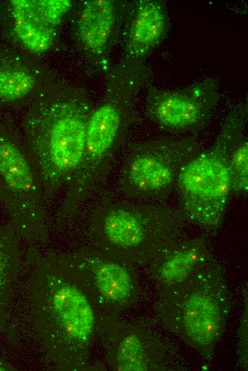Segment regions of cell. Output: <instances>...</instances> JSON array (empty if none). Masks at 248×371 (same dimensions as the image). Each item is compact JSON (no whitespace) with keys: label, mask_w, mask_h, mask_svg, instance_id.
<instances>
[{"label":"cell","mask_w":248,"mask_h":371,"mask_svg":"<svg viewBox=\"0 0 248 371\" xmlns=\"http://www.w3.org/2000/svg\"><path fill=\"white\" fill-rule=\"evenodd\" d=\"M34 260L31 309L46 356L58 370H83L97 328L96 302L66 253Z\"/></svg>","instance_id":"6da1fadb"},{"label":"cell","mask_w":248,"mask_h":371,"mask_svg":"<svg viewBox=\"0 0 248 371\" xmlns=\"http://www.w3.org/2000/svg\"><path fill=\"white\" fill-rule=\"evenodd\" d=\"M222 277L218 266L206 262L183 281L166 286L158 305L165 325L206 357L220 339L228 313Z\"/></svg>","instance_id":"7a4b0ae2"},{"label":"cell","mask_w":248,"mask_h":371,"mask_svg":"<svg viewBox=\"0 0 248 371\" xmlns=\"http://www.w3.org/2000/svg\"><path fill=\"white\" fill-rule=\"evenodd\" d=\"M182 224L170 208L112 204L93 213L90 232L98 250L130 264L146 263L176 240Z\"/></svg>","instance_id":"3957f363"},{"label":"cell","mask_w":248,"mask_h":371,"mask_svg":"<svg viewBox=\"0 0 248 371\" xmlns=\"http://www.w3.org/2000/svg\"><path fill=\"white\" fill-rule=\"evenodd\" d=\"M231 123L211 150L184 166L176 182L185 214L206 229L220 225L232 190L231 135L235 125Z\"/></svg>","instance_id":"277c9868"},{"label":"cell","mask_w":248,"mask_h":371,"mask_svg":"<svg viewBox=\"0 0 248 371\" xmlns=\"http://www.w3.org/2000/svg\"><path fill=\"white\" fill-rule=\"evenodd\" d=\"M41 179L36 167L19 146L0 138V200L22 238L45 243L48 240Z\"/></svg>","instance_id":"5b68a950"},{"label":"cell","mask_w":248,"mask_h":371,"mask_svg":"<svg viewBox=\"0 0 248 371\" xmlns=\"http://www.w3.org/2000/svg\"><path fill=\"white\" fill-rule=\"evenodd\" d=\"M197 153L194 141L147 143L128 158L120 177L123 191L136 198L166 197L176 185L184 166Z\"/></svg>","instance_id":"8992f818"},{"label":"cell","mask_w":248,"mask_h":371,"mask_svg":"<svg viewBox=\"0 0 248 371\" xmlns=\"http://www.w3.org/2000/svg\"><path fill=\"white\" fill-rule=\"evenodd\" d=\"M66 255L96 303L120 308L132 300L135 287L131 264L98 249Z\"/></svg>","instance_id":"52a82bcc"},{"label":"cell","mask_w":248,"mask_h":371,"mask_svg":"<svg viewBox=\"0 0 248 371\" xmlns=\"http://www.w3.org/2000/svg\"><path fill=\"white\" fill-rule=\"evenodd\" d=\"M202 239L175 240L161 250L149 263L154 275L169 286L185 280L207 260Z\"/></svg>","instance_id":"ba28073f"},{"label":"cell","mask_w":248,"mask_h":371,"mask_svg":"<svg viewBox=\"0 0 248 371\" xmlns=\"http://www.w3.org/2000/svg\"><path fill=\"white\" fill-rule=\"evenodd\" d=\"M211 103L196 95L157 94L148 104L149 116L162 126L173 130L193 128L207 117Z\"/></svg>","instance_id":"9c48e42d"},{"label":"cell","mask_w":248,"mask_h":371,"mask_svg":"<svg viewBox=\"0 0 248 371\" xmlns=\"http://www.w3.org/2000/svg\"><path fill=\"white\" fill-rule=\"evenodd\" d=\"M14 29L24 46L34 52L48 50L53 42L49 26L39 16L32 1H11Z\"/></svg>","instance_id":"30bf717a"},{"label":"cell","mask_w":248,"mask_h":371,"mask_svg":"<svg viewBox=\"0 0 248 371\" xmlns=\"http://www.w3.org/2000/svg\"><path fill=\"white\" fill-rule=\"evenodd\" d=\"M146 337L142 332L130 328L120 332L109 350V362L116 370H148L150 363Z\"/></svg>","instance_id":"8fae6325"},{"label":"cell","mask_w":248,"mask_h":371,"mask_svg":"<svg viewBox=\"0 0 248 371\" xmlns=\"http://www.w3.org/2000/svg\"><path fill=\"white\" fill-rule=\"evenodd\" d=\"M114 22L113 4L108 0L87 3L81 14L78 28L83 44L92 50H100L106 44Z\"/></svg>","instance_id":"7c38bea8"},{"label":"cell","mask_w":248,"mask_h":371,"mask_svg":"<svg viewBox=\"0 0 248 371\" xmlns=\"http://www.w3.org/2000/svg\"><path fill=\"white\" fill-rule=\"evenodd\" d=\"M20 265L18 241L10 229L0 228V327L7 316L11 284Z\"/></svg>","instance_id":"4fadbf2b"},{"label":"cell","mask_w":248,"mask_h":371,"mask_svg":"<svg viewBox=\"0 0 248 371\" xmlns=\"http://www.w3.org/2000/svg\"><path fill=\"white\" fill-rule=\"evenodd\" d=\"M165 28V13L160 4L155 1H143L137 11L132 37L135 43L148 48L158 42Z\"/></svg>","instance_id":"5bb4252c"},{"label":"cell","mask_w":248,"mask_h":371,"mask_svg":"<svg viewBox=\"0 0 248 371\" xmlns=\"http://www.w3.org/2000/svg\"><path fill=\"white\" fill-rule=\"evenodd\" d=\"M35 81L20 70H0V98L14 101L23 98L33 88Z\"/></svg>","instance_id":"9a60e30c"},{"label":"cell","mask_w":248,"mask_h":371,"mask_svg":"<svg viewBox=\"0 0 248 371\" xmlns=\"http://www.w3.org/2000/svg\"><path fill=\"white\" fill-rule=\"evenodd\" d=\"M232 190L239 194L246 193L248 186V149L246 141L237 142L230 155Z\"/></svg>","instance_id":"2e32d148"},{"label":"cell","mask_w":248,"mask_h":371,"mask_svg":"<svg viewBox=\"0 0 248 371\" xmlns=\"http://www.w3.org/2000/svg\"><path fill=\"white\" fill-rule=\"evenodd\" d=\"M40 16L49 26L56 25L69 9L71 2L66 0L33 1Z\"/></svg>","instance_id":"e0dca14e"}]
</instances>
